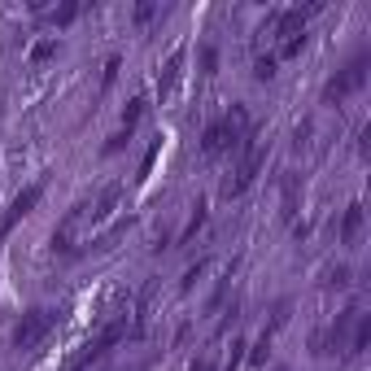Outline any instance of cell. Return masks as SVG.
Returning a JSON list of instances; mask_svg holds the SVG:
<instances>
[{"label": "cell", "instance_id": "6da1fadb", "mask_svg": "<svg viewBox=\"0 0 371 371\" xmlns=\"http://www.w3.org/2000/svg\"><path fill=\"white\" fill-rule=\"evenodd\" d=\"M267 153H271V145L258 136V131H249V136H245V158H241V171H236V179H227V184H223V193H227V197H241L245 188L258 179V171L267 166Z\"/></svg>", "mask_w": 371, "mask_h": 371}, {"label": "cell", "instance_id": "9a60e30c", "mask_svg": "<svg viewBox=\"0 0 371 371\" xmlns=\"http://www.w3.org/2000/svg\"><path fill=\"white\" fill-rule=\"evenodd\" d=\"M358 332H354V341H350V354H363L367 350V341H371V315H358Z\"/></svg>", "mask_w": 371, "mask_h": 371}, {"label": "cell", "instance_id": "2e32d148", "mask_svg": "<svg viewBox=\"0 0 371 371\" xmlns=\"http://www.w3.org/2000/svg\"><path fill=\"white\" fill-rule=\"evenodd\" d=\"M75 18H79V5H75V0H66V5H57L53 14H49V22H53V27H70Z\"/></svg>", "mask_w": 371, "mask_h": 371}, {"label": "cell", "instance_id": "5bb4252c", "mask_svg": "<svg viewBox=\"0 0 371 371\" xmlns=\"http://www.w3.org/2000/svg\"><path fill=\"white\" fill-rule=\"evenodd\" d=\"M201 227H206V201H197V206H193V219H188V227L179 232V241H175V245H188V241H193V236L201 232Z\"/></svg>", "mask_w": 371, "mask_h": 371}, {"label": "cell", "instance_id": "277c9868", "mask_svg": "<svg viewBox=\"0 0 371 371\" xmlns=\"http://www.w3.org/2000/svg\"><path fill=\"white\" fill-rule=\"evenodd\" d=\"M53 328H57V310H49V306L27 310V315L18 319V328H14V350H35Z\"/></svg>", "mask_w": 371, "mask_h": 371}, {"label": "cell", "instance_id": "8992f818", "mask_svg": "<svg viewBox=\"0 0 371 371\" xmlns=\"http://www.w3.org/2000/svg\"><path fill=\"white\" fill-rule=\"evenodd\" d=\"M118 201H123V184H105L101 197L92 201V206H83V223H88V227H101V223L118 210Z\"/></svg>", "mask_w": 371, "mask_h": 371}, {"label": "cell", "instance_id": "9c48e42d", "mask_svg": "<svg viewBox=\"0 0 371 371\" xmlns=\"http://www.w3.org/2000/svg\"><path fill=\"white\" fill-rule=\"evenodd\" d=\"M153 297H158V280H149L145 289H140V302H136V319H131V337H140L149 323V310H153Z\"/></svg>", "mask_w": 371, "mask_h": 371}, {"label": "cell", "instance_id": "ffe728a7", "mask_svg": "<svg viewBox=\"0 0 371 371\" xmlns=\"http://www.w3.org/2000/svg\"><path fill=\"white\" fill-rule=\"evenodd\" d=\"M275 66H280V57H275V53H262L258 62H254V75H258V79H271Z\"/></svg>", "mask_w": 371, "mask_h": 371}, {"label": "cell", "instance_id": "f1b7e54d", "mask_svg": "<svg viewBox=\"0 0 371 371\" xmlns=\"http://www.w3.org/2000/svg\"><path fill=\"white\" fill-rule=\"evenodd\" d=\"M188 371H214V358H210V354H201V358H197V363L188 367Z\"/></svg>", "mask_w": 371, "mask_h": 371}, {"label": "cell", "instance_id": "52a82bcc", "mask_svg": "<svg viewBox=\"0 0 371 371\" xmlns=\"http://www.w3.org/2000/svg\"><path fill=\"white\" fill-rule=\"evenodd\" d=\"M179 70H184V49H175L171 57H166V66H162V75H158V101H166V97L175 92Z\"/></svg>", "mask_w": 371, "mask_h": 371}, {"label": "cell", "instance_id": "4316f807", "mask_svg": "<svg viewBox=\"0 0 371 371\" xmlns=\"http://www.w3.org/2000/svg\"><path fill=\"white\" fill-rule=\"evenodd\" d=\"M328 284H337V289H345V284H350V267H332V271H328Z\"/></svg>", "mask_w": 371, "mask_h": 371}, {"label": "cell", "instance_id": "44dd1931", "mask_svg": "<svg viewBox=\"0 0 371 371\" xmlns=\"http://www.w3.org/2000/svg\"><path fill=\"white\" fill-rule=\"evenodd\" d=\"M206 267H210V258H201L197 267H188V271H184V280H179V293H188V289H193V284H197V275L206 271Z\"/></svg>", "mask_w": 371, "mask_h": 371}, {"label": "cell", "instance_id": "30bf717a", "mask_svg": "<svg viewBox=\"0 0 371 371\" xmlns=\"http://www.w3.org/2000/svg\"><path fill=\"white\" fill-rule=\"evenodd\" d=\"M223 149H227V131H223L219 118H214V123L201 131V153H206V158H214V153H223Z\"/></svg>", "mask_w": 371, "mask_h": 371}, {"label": "cell", "instance_id": "e0dca14e", "mask_svg": "<svg viewBox=\"0 0 371 371\" xmlns=\"http://www.w3.org/2000/svg\"><path fill=\"white\" fill-rule=\"evenodd\" d=\"M297 214V175L284 179V219H293Z\"/></svg>", "mask_w": 371, "mask_h": 371}, {"label": "cell", "instance_id": "7402d4cb", "mask_svg": "<svg viewBox=\"0 0 371 371\" xmlns=\"http://www.w3.org/2000/svg\"><path fill=\"white\" fill-rule=\"evenodd\" d=\"M214 70H219V49L206 44V49H201V75H214Z\"/></svg>", "mask_w": 371, "mask_h": 371}, {"label": "cell", "instance_id": "7a4b0ae2", "mask_svg": "<svg viewBox=\"0 0 371 371\" xmlns=\"http://www.w3.org/2000/svg\"><path fill=\"white\" fill-rule=\"evenodd\" d=\"M367 75H371V53L363 49V53H354V62L341 70V75H332L328 83H323V101L328 105H337V101H345L350 92H358L367 83Z\"/></svg>", "mask_w": 371, "mask_h": 371}, {"label": "cell", "instance_id": "83f0119b", "mask_svg": "<svg viewBox=\"0 0 371 371\" xmlns=\"http://www.w3.org/2000/svg\"><path fill=\"white\" fill-rule=\"evenodd\" d=\"M127 140H131V136H123V131H118V136H110V145H105V153H118V149L127 145Z\"/></svg>", "mask_w": 371, "mask_h": 371}, {"label": "cell", "instance_id": "603a6c76", "mask_svg": "<svg viewBox=\"0 0 371 371\" xmlns=\"http://www.w3.org/2000/svg\"><path fill=\"white\" fill-rule=\"evenodd\" d=\"M158 153H162V136L149 145V153H145V162H140V179H149V171H153V162H158Z\"/></svg>", "mask_w": 371, "mask_h": 371}, {"label": "cell", "instance_id": "8fae6325", "mask_svg": "<svg viewBox=\"0 0 371 371\" xmlns=\"http://www.w3.org/2000/svg\"><path fill=\"white\" fill-rule=\"evenodd\" d=\"M358 232H363V206L354 201L341 219V245H358Z\"/></svg>", "mask_w": 371, "mask_h": 371}, {"label": "cell", "instance_id": "d6986e66", "mask_svg": "<svg viewBox=\"0 0 371 371\" xmlns=\"http://www.w3.org/2000/svg\"><path fill=\"white\" fill-rule=\"evenodd\" d=\"M49 57H57V40H40V44L31 49V66H44Z\"/></svg>", "mask_w": 371, "mask_h": 371}, {"label": "cell", "instance_id": "484cf974", "mask_svg": "<svg viewBox=\"0 0 371 371\" xmlns=\"http://www.w3.org/2000/svg\"><path fill=\"white\" fill-rule=\"evenodd\" d=\"M114 79H118V57H110V62H105V70H101V92L110 88Z\"/></svg>", "mask_w": 371, "mask_h": 371}, {"label": "cell", "instance_id": "cb8c5ba5", "mask_svg": "<svg viewBox=\"0 0 371 371\" xmlns=\"http://www.w3.org/2000/svg\"><path fill=\"white\" fill-rule=\"evenodd\" d=\"M241 363H245V341L236 337V341H232V354H227V367H223V371H236Z\"/></svg>", "mask_w": 371, "mask_h": 371}, {"label": "cell", "instance_id": "3957f363", "mask_svg": "<svg viewBox=\"0 0 371 371\" xmlns=\"http://www.w3.org/2000/svg\"><path fill=\"white\" fill-rule=\"evenodd\" d=\"M127 332H131V328H127V315H114V319H110V323H105V328L97 332V337L88 341V350H83V354L75 358V363H70V371H88L92 363H97V358H105V354H110L118 341H127Z\"/></svg>", "mask_w": 371, "mask_h": 371}, {"label": "cell", "instance_id": "5b68a950", "mask_svg": "<svg viewBox=\"0 0 371 371\" xmlns=\"http://www.w3.org/2000/svg\"><path fill=\"white\" fill-rule=\"evenodd\" d=\"M40 197H44V179H35V184H27L22 188V193L9 201V210H5V219H0V241H9V232H14V227L27 219V214L40 206Z\"/></svg>", "mask_w": 371, "mask_h": 371}, {"label": "cell", "instance_id": "ac0fdd59", "mask_svg": "<svg viewBox=\"0 0 371 371\" xmlns=\"http://www.w3.org/2000/svg\"><path fill=\"white\" fill-rule=\"evenodd\" d=\"M267 358H271V337L262 332V337H258V345L249 350V363H254V367H267Z\"/></svg>", "mask_w": 371, "mask_h": 371}, {"label": "cell", "instance_id": "4fadbf2b", "mask_svg": "<svg viewBox=\"0 0 371 371\" xmlns=\"http://www.w3.org/2000/svg\"><path fill=\"white\" fill-rule=\"evenodd\" d=\"M145 110H149V101H145V97L127 101V110H123V136H131V131L140 127V118H145Z\"/></svg>", "mask_w": 371, "mask_h": 371}, {"label": "cell", "instance_id": "d4e9b609", "mask_svg": "<svg viewBox=\"0 0 371 371\" xmlns=\"http://www.w3.org/2000/svg\"><path fill=\"white\" fill-rule=\"evenodd\" d=\"M153 14H158V5H153V0H140V5H136V27H145Z\"/></svg>", "mask_w": 371, "mask_h": 371}, {"label": "cell", "instance_id": "ba28073f", "mask_svg": "<svg viewBox=\"0 0 371 371\" xmlns=\"http://www.w3.org/2000/svg\"><path fill=\"white\" fill-rule=\"evenodd\" d=\"M219 123H223V131H227V145H236V140L249 136V110H245V105H232Z\"/></svg>", "mask_w": 371, "mask_h": 371}, {"label": "cell", "instance_id": "7c38bea8", "mask_svg": "<svg viewBox=\"0 0 371 371\" xmlns=\"http://www.w3.org/2000/svg\"><path fill=\"white\" fill-rule=\"evenodd\" d=\"M131 232V214H127V219H118L114 227H110V232H101L97 236V241H92V249H97V254H105V249H114L118 241H123V236Z\"/></svg>", "mask_w": 371, "mask_h": 371}]
</instances>
